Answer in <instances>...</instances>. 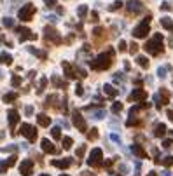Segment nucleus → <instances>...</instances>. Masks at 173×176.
<instances>
[{"label": "nucleus", "instance_id": "nucleus-1", "mask_svg": "<svg viewBox=\"0 0 173 176\" xmlns=\"http://www.w3.org/2000/svg\"><path fill=\"white\" fill-rule=\"evenodd\" d=\"M112 59H114V51L103 52V54H100L96 59L91 61V68H93V70H107V68L112 65Z\"/></svg>", "mask_w": 173, "mask_h": 176}, {"label": "nucleus", "instance_id": "nucleus-2", "mask_svg": "<svg viewBox=\"0 0 173 176\" xmlns=\"http://www.w3.org/2000/svg\"><path fill=\"white\" fill-rule=\"evenodd\" d=\"M144 49H145L149 54H152V56L161 54V52L164 51V47H163V35H161V33H156L152 40H149V42L144 45Z\"/></svg>", "mask_w": 173, "mask_h": 176}, {"label": "nucleus", "instance_id": "nucleus-3", "mask_svg": "<svg viewBox=\"0 0 173 176\" xmlns=\"http://www.w3.org/2000/svg\"><path fill=\"white\" fill-rule=\"evenodd\" d=\"M149 23H151V16H147L144 21L140 23L137 28L133 30V35L137 37V38H145L147 35H149V32H151V28H149Z\"/></svg>", "mask_w": 173, "mask_h": 176}, {"label": "nucleus", "instance_id": "nucleus-4", "mask_svg": "<svg viewBox=\"0 0 173 176\" xmlns=\"http://www.w3.org/2000/svg\"><path fill=\"white\" fill-rule=\"evenodd\" d=\"M33 14H35V5L28 4V5H25V7L18 12V18H19L21 21H30V19L33 18Z\"/></svg>", "mask_w": 173, "mask_h": 176}, {"label": "nucleus", "instance_id": "nucleus-5", "mask_svg": "<svg viewBox=\"0 0 173 176\" xmlns=\"http://www.w3.org/2000/svg\"><path fill=\"white\" fill-rule=\"evenodd\" d=\"M21 134H23L28 141H32V143L37 140V129H35L33 126H30V124H23V126H21Z\"/></svg>", "mask_w": 173, "mask_h": 176}, {"label": "nucleus", "instance_id": "nucleus-6", "mask_svg": "<svg viewBox=\"0 0 173 176\" xmlns=\"http://www.w3.org/2000/svg\"><path fill=\"white\" fill-rule=\"evenodd\" d=\"M102 157H103L102 150H100V148H95V150L91 152L89 159H88V164H89V166H93V168H96V166H100V164H102Z\"/></svg>", "mask_w": 173, "mask_h": 176}, {"label": "nucleus", "instance_id": "nucleus-7", "mask_svg": "<svg viewBox=\"0 0 173 176\" xmlns=\"http://www.w3.org/2000/svg\"><path fill=\"white\" fill-rule=\"evenodd\" d=\"M72 122H74V126L79 129V131H82V133H86V120H84V117L81 115L79 112H74V115H72Z\"/></svg>", "mask_w": 173, "mask_h": 176}, {"label": "nucleus", "instance_id": "nucleus-8", "mask_svg": "<svg viewBox=\"0 0 173 176\" xmlns=\"http://www.w3.org/2000/svg\"><path fill=\"white\" fill-rule=\"evenodd\" d=\"M32 171H33V161H30V159H26V161L21 162L19 166V173L23 176H30L32 174Z\"/></svg>", "mask_w": 173, "mask_h": 176}, {"label": "nucleus", "instance_id": "nucleus-9", "mask_svg": "<svg viewBox=\"0 0 173 176\" xmlns=\"http://www.w3.org/2000/svg\"><path fill=\"white\" fill-rule=\"evenodd\" d=\"M147 98V92L144 89H135L130 96V101H140V99H145Z\"/></svg>", "mask_w": 173, "mask_h": 176}, {"label": "nucleus", "instance_id": "nucleus-10", "mask_svg": "<svg viewBox=\"0 0 173 176\" xmlns=\"http://www.w3.org/2000/svg\"><path fill=\"white\" fill-rule=\"evenodd\" d=\"M40 147H42V150H44L46 154H56V152H58V150H56V147L49 140H42Z\"/></svg>", "mask_w": 173, "mask_h": 176}, {"label": "nucleus", "instance_id": "nucleus-11", "mask_svg": "<svg viewBox=\"0 0 173 176\" xmlns=\"http://www.w3.org/2000/svg\"><path fill=\"white\" fill-rule=\"evenodd\" d=\"M46 38H49V40H53V42H60V35H58V32H56L54 28H51V26H47L46 28Z\"/></svg>", "mask_w": 173, "mask_h": 176}, {"label": "nucleus", "instance_id": "nucleus-12", "mask_svg": "<svg viewBox=\"0 0 173 176\" xmlns=\"http://www.w3.org/2000/svg\"><path fill=\"white\" fill-rule=\"evenodd\" d=\"M63 70H65V77L67 78H75L77 77V71L74 66H70L68 63H63Z\"/></svg>", "mask_w": 173, "mask_h": 176}, {"label": "nucleus", "instance_id": "nucleus-13", "mask_svg": "<svg viewBox=\"0 0 173 176\" xmlns=\"http://www.w3.org/2000/svg\"><path fill=\"white\" fill-rule=\"evenodd\" d=\"M51 164H53L54 168L67 169V168H70V164H72V161H70V159H61V161H53Z\"/></svg>", "mask_w": 173, "mask_h": 176}, {"label": "nucleus", "instance_id": "nucleus-14", "mask_svg": "<svg viewBox=\"0 0 173 176\" xmlns=\"http://www.w3.org/2000/svg\"><path fill=\"white\" fill-rule=\"evenodd\" d=\"M19 122V113L16 112V110H9V124H11V127L14 129V126Z\"/></svg>", "mask_w": 173, "mask_h": 176}, {"label": "nucleus", "instance_id": "nucleus-15", "mask_svg": "<svg viewBox=\"0 0 173 176\" xmlns=\"http://www.w3.org/2000/svg\"><path fill=\"white\" fill-rule=\"evenodd\" d=\"M37 122H39V126L47 127L49 124H51V119H49L46 113H39V115H37Z\"/></svg>", "mask_w": 173, "mask_h": 176}, {"label": "nucleus", "instance_id": "nucleus-16", "mask_svg": "<svg viewBox=\"0 0 173 176\" xmlns=\"http://www.w3.org/2000/svg\"><path fill=\"white\" fill-rule=\"evenodd\" d=\"M159 98H161V103H159V106H161V105H166L168 101H170V92H168L166 89H161Z\"/></svg>", "mask_w": 173, "mask_h": 176}, {"label": "nucleus", "instance_id": "nucleus-17", "mask_svg": "<svg viewBox=\"0 0 173 176\" xmlns=\"http://www.w3.org/2000/svg\"><path fill=\"white\" fill-rule=\"evenodd\" d=\"M164 134H166V126H164V124H157V126H156V136H164Z\"/></svg>", "mask_w": 173, "mask_h": 176}, {"label": "nucleus", "instance_id": "nucleus-18", "mask_svg": "<svg viewBox=\"0 0 173 176\" xmlns=\"http://www.w3.org/2000/svg\"><path fill=\"white\" fill-rule=\"evenodd\" d=\"M133 152L138 155V157H142V159H145V157H147V154L144 152V148L138 147V145H133Z\"/></svg>", "mask_w": 173, "mask_h": 176}, {"label": "nucleus", "instance_id": "nucleus-19", "mask_svg": "<svg viewBox=\"0 0 173 176\" xmlns=\"http://www.w3.org/2000/svg\"><path fill=\"white\" fill-rule=\"evenodd\" d=\"M161 25H163L166 30H173V21L170 18H163V19H161Z\"/></svg>", "mask_w": 173, "mask_h": 176}, {"label": "nucleus", "instance_id": "nucleus-20", "mask_svg": "<svg viewBox=\"0 0 173 176\" xmlns=\"http://www.w3.org/2000/svg\"><path fill=\"white\" fill-rule=\"evenodd\" d=\"M137 63H138L142 68H149V59H147V58H144V56H138V58H137Z\"/></svg>", "mask_w": 173, "mask_h": 176}, {"label": "nucleus", "instance_id": "nucleus-21", "mask_svg": "<svg viewBox=\"0 0 173 176\" xmlns=\"http://www.w3.org/2000/svg\"><path fill=\"white\" fill-rule=\"evenodd\" d=\"M16 98H18L16 92H9V94L4 96V101H5V103H12V101H16Z\"/></svg>", "mask_w": 173, "mask_h": 176}, {"label": "nucleus", "instance_id": "nucleus-22", "mask_svg": "<svg viewBox=\"0 0 173 176\" xmlns=\"http://www.w3.org/2000/svg\"><path fill=\"white\" fill-rule=\"evenodd\" d=\"M51 134H53V138H54V140H61V129H60V127H53Z\"/></svg>", "mask_w": 173, "mask_h": 176}, {"label": "nucleus", "instance_id": "nucleus-23", "mask_svg": "<svg viewBox=\"0 0 173 176\" xmlns=\"http://www.w3.org/2000/svg\"><path fill=\"white\" fill-rule=\"evenodd\" d=\"M0 61L4 65H11L12 63V58L9 56V54H0Z\"/></svg>", "mask_w": 173, "mask_h": 176}, {"label": "nucleus", "instance_id": "nucleus-24", "mask_svg": "<svg viewBox=\"0 0 173 176\" xmlns=\"http://www.w3.org/2000/svg\"><path fill=\"white\" fill-rule=\"evenodd\" d=\"M72 143H74V141H72V138H68V136H67V138H63V148H65V150L72 148Z\"/></svg>", "mask_w": 173, "mask_h": 176}, {"label": "nucleus", "instance_id": "nucleus-25", "mask_svg": "<svg viewBox=\"0 0 173 176\" xmlns=\"http://www.w3.org/2000/svg\"><path fill=\"white\" fill-rule=\"evenodd\" d=\"M105 92H107L109 96H112V98H114V96L117 94V91H116V89H114L112 85H105Z\"/></svg>", "mask_w": 173, "mask_h": 176}, {"label": "nucleus", "instance_id": "nucleus-26", "mask_svg": "<svg viewBox=\"0 0 173 176\" xmlns=\"http://www.w3.org/2000/svg\"><path fill=\"white\" fill-rule=\"evenodd\" d=\"M98 138V129H91L88 133V140H96Z\"/></svg>", "mask_w": 173, "mask_h": 176}, {"label": "nucleus", "instance_id": "nucleus-27", "mask_svg": "<svg viewBox=\"0 0 173 176\" xmlns=\"http://www.w3.org/2000/svg\"><path fill=\"white\" fill-rule=\"evenodd\" d=\"M163 166H166V168H170V166H173V157H166V159L163 161Z\"/></svg>", "mask_w": 173, "mask_h": 176}, {"label": "nucleus", "instance_id": "nucleus-28", "mask_svg": "<svg viewBox=\"0 0 173 176\" xmlns=\"http://www.w3.org/2000/svg\"><path fill=\"white\" fill-rule=\"evenodd\" d=\"M16 161H18V157H16V155H11V157H9V161H7V166H9V168H11V166H14V164H16Z\"/></svg>", "mask_w": 173, "mask_h": 176}, {"label": "nucleus", "instance_id": "nucleus-29", "mask_svg": "<svg viewBox=\"0 0 173 176\" xmlns=\"http://www.w3.org/2000/svg\"><path fill=\"white\" fill-rule=\"evenodd\" d=\"M112 110H114L116 113H119L121 110H123V105H121V103H114V106H112Z\"/></svg>", "mask_w": 173, "mask_h": 176}, {"label": "nucleus", "instance_id": "nucleus-30", "mask_svg": "<svg viewBox=\"0 0 173 176\" xmlns=\"http://www.w3.org/2000/svg\"><path fill=\"white\" fill-rule=\"evenodd\" d=\"M19 84H21V77H18V75H14V77H12V85H16V87H18Z\"/></svg>", "mask_w": 173, "mask_h": 176}, {"label": "nucleus", "instance_id": "nucleus-31", "mask_svg": "<svg viewBox=\"0 0 173 176\" xmlns=\"http://www.w3.org/2000/svg\"><path fill=\"white\" fill-rule=\"evenodd\" d=\"M121 7H123V4H121V2H116V4L110 5V11H117V9H121Z\"/></svg>", "mask_w": 173, "mask_h": 176}, {"label": "nucleus", "instance_id": "nucleus-32", "mask_svg": "<svg viewBox=\"0 0 173 176\" xmlns=\"http://www.w3.org/2000/svg\"><path fill=\"white\" fill-rule=\"evenodd\" d=\"M137 51H138V45H137V44H131V45H130V52H131V54H137Z\"/></svg>", "mask_w": 173, "mask_h": 176}, {"label": "nucleus", "instance_id": "nucleus-33", "mask_svg": "<svg viewBox=\"0 0 173 176\" xmlns=\"http://www.w3.org/2000/svg\"><path fill=\"white\" fill-rule=\"evenodd\" d=\"M84 152H86V147H81L79 150H77V157H82Z\"/></svg>", "mask_w": 173, "mask_h": 176}, {"label": "nucleus", "instance_id": "nucleus-34", "mask_svg": "<svg viewBox=\"0 0 173 176\" xmlns=\"http://www.w3.org/2000/svg\"><path fill=\"white\" fill-rule=\"evenodd\" d=\"M171 145H173V141H171V140H164V143H163V147H164V148H170Z\"/></svg>", "mask_w": 173, "mask_h": 176}, {"label": "nucleus", "instance_id": "nucleus-35", "mask_svg": "<svg viewBox=\"0 0 173 176\" xmlns=\"http://www.w3.org/2000/svg\"><path fill=\"white\" fill-rule=\"evenodd\" d=\"M138 124H140V120H135V119L128 120V126H138Z\"/></svg>", "mask_w": 173, "mask_h": 176}, {"label": "nucleus", "instance_id": "nucleus-36", "mask_svg": "<svg viewBox=\"0 0 173 176\" xmlns=\"http://www.w3.org/2000/svg\"><path fill=\"white\" fill-rule=\"evenodd\" d=\"M7 168H9V166H7V162H0V173H4Z\"/></svg>", "mask_w": 173, "mask_h": 176}, {"label": "nucleus", "instance_id": "nucleus-37", "mask_svg": "<svg viewBox=\"0 0 173 176\" xmlns=\"http://www.w3.org/2000/svg\"><path fill=\"white\" fill-rule=\"evenodd\" d=\"M75 92H77V96H82V85H77Z\"/></svg>", "mask_w": 173, "mask_h": 176}, {"label": "nucleus", "instance_id": "nucleus-38", "mask_svg": "<svg viewBox=\"0 0 173 176\" xmlns=\"http://www.w3.org/2000/svg\"><path fill=\"white\" fill-rule=\"evenodd\" d=\"M86 12H88V9H86V7H81V9H79V16H86Z\"/></svg>", "mask_w": 173, "mask_h": 176}, {"label": "nucleus", "instance_id": "nucleus-39", "mask_svg": "<svg viewBox=\"0 0 173 176\" xmlns=\"http://www.w3.org/2000/svg\"><path fill=\"white\" fill-rule=\"evenodd\" d=\"M119 51H126V42H121V44H119Z\"/></svg>", "mask_w": 173, "mask_h": 176}, {"label": "nucleus", "instance_id": "nucleus-40", "mask_svg": "<svg viewBox=\"0 0 173 176\" xmlns=\"http://www.w3.org/2000/svg\"><path fill=\"white\" fill-rule=\"evenodd\" d=\"M166 115H168V119H170V120L173 122V110H168V113H166Z\"/></svg>", "mask_w": 173, "mask_h": 176}, {"label": "nucleus", "instance_id": "nucleus-41", "mask_svg": "<svg viewBox=\"0 0 173 176\" xmlns=\"http://www.w3.org/2000/svg\"><path fill=\"white\" fill-rule=\"evenodd\" d=\"M91 18H93L91 21H98V14H96V12H93V14H91Z\"/></svg>", "mask_w": 173, "mask_h": 176}, {"label": "nucleus", "instance_id": "nucleus-42", "mask_svg": "<svg viewBox=\"0 0 173 176\" xmlns=\"http://www.w3.org/2000/svg\"><path fill=\"white\" fill-rule=\"evenodd\" d=\"M4 25H5V26H12V21H11V19H5V21H4Z\"/></svg>", "mask_w": 173, "mask_h": 176}, {"label": "nucleus", "instance_id": "nucleus-43", "mask_svg": "<svg viewBox=\"0 0 173 176\" xmlns=\"http://www.w3.org/2000/svg\"><path fill=\"white\" fill-rule=\"evenodd\" d=\"M46 4H47V5H54L56 0H46Z\"/></svg>", "mask_w": 173, "mask_h": 176}, {"label": "nucleus", "instance_id": "nucleus-44", "mask_svg": "<svg viewBox=\"0 0 173 176\" xmlns=\"http://www.w3.org/2000/svg\"><path fill=\"white\" fill-rule=\"evenodd\" d=\"M149 176H157V174H156V173H151V174H149Z\"/></svg>", "mask_w": 173, "mask_h": 176}, {"label": "nucleus", "instance_id": "nucleus-45", "mask_svg": "<svg viewBox=\"0 0 173 176\" xmlns=\"http://www.w3.org/2000/svg\"><path fill=\"white\" fill-rule=\"evenodd\" d=\"M61 176H68V174H61Z\"/></svg>", "mask_w": 173, "mask_h": 176}, {"label": "nucleus", "instance_id": "nucleus-46", "mask_svg": "<svg viewBox=\"0 0 173 176\" xmlns=\"http://www.w3.org/2000/svg\"><path fill=\"white\" fill-rule=\"evenodd\" d=\"M42 176H49V174H42Z\"/></svg>", "mask_w": 173, "mask_h": 176}]
</instances>
